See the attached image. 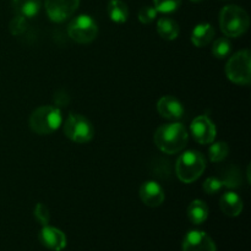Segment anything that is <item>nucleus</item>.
I'll return each instance as SVG.
<instances>
[{
  "label": "nucleus",
  "instance_id": "nucleus-13",
  "mask_svg": "<svg viewBox=\"0 0 251 251\" xmlns=\"http://www.w3.org/2000/svg\"><path fill=\"white\" fill-rule=\"evenodd\" d=\"M159 115L168 120H179L184 115V107L180 100L172 96H164L157 102Z\"/></svg>",
  "mask_w": 251,
  "mask_h": 251
},
{
  "label": "nucleus",
  "instance_id": "nucleus-7",
  "mask_svg": "<svg viewBox=\"0 0 251 251\" xmlns=\"http://www.w3.org/2000/svg\"><path fill=\"white\" fill-rule=\"evenodd\" d=\"M68 34L78 44L91 43L98 34L97 22L88 15H78L69 24Z\"/></svg>",
  "mask_w": 251,
  "mask_h": 251
},
{
  "label": "nucleus",
  "instance_id": "nucleus-14",
  "mask_svg": "<svg viewBox=\"0 0 251 251\" xmlns=\"http://www.w3.org/2000/svg\"><path fill=\"white\" fill-rule=\"evenodd\" d=\"M220 207L222 212L228 217H237L243 212L244 203L242 198L234 191H227L221 196Z\"/></svg>",
  "mask_w": 251,
  "mask_h": 251
},
{
  "label": "nucleus",
  "instance_id": "nucleus-30",
  "mask_svg": "<svg viewBox=\"0 0 251 251\" xmlns=\"http://www.w3.org/2000/svg\"><path fill=\"white\" fill-rule=\"evenodd\" d=\"M190 1H193V2H200V1H202V0H190Z\"/></svg>",
  "mask_w": 251,
  "mask_h": 251
},
{
  "label": "nucleus",
  "instance_id": "nucleus-19",
  "mask_svg": "<svg viewBox=\"0 0 251 251\" xmlns=\"http://www.w3.org/2000/svg\"><path fill=\"white\" fill-rule=\"evenodd\" d=\"M188 217L193 225H202L208 217V207L202 200H194L188 207Z\"/></svg>",
  "mask_w": 251,
  "mask_h": 251
},
{
  "label": "nucleus",
  "instance_id": "nucleus-10",
  "mask_svg": "<svg viewBox=\"0 0 251 251\" xmlns=\"http://www.w3.org/2000/svg\"><path fill=\"white\" fill-rule=\"evenodd\" d=\"M183 251H216L212 238L201 230H191L185 235L181 244Z\"/></svg>",
  "mask_w": 251,
  "mask_h": 251
},
{
  "label": "nucleus",
  "instance_id": "nucleus-11",
  "mask_svg": "<svg viewBox=\"0 0 251 251\" xmlns=\"http://www.w3.org/2000/svg\"><path fill=\"white\" fill-rule=\"evenodd\" d=\"M140 199L147 207H159L164 202V190L157 181L149 180L140 186Z\"/></svg>",
  "mask_w": 251,
  "mask_h": 251
},
{
  "label": "nucleus",
  "instance_id": "nucleus-3",
  "mask_svg": "<svg viewBox=\"0 0 251 251\" xmlns=\"http://www.w3.org/2000/svg\"><path fill=\"white\" fill-rule=\"evenodd\" d=\"M248 12L237 5H227L220 12V27L226 37L238 38L249 29Z\"/></svg>",
  "mask_w": 251,
  "mask_h": 251
},
{
  "label": "nucleus",
  "instance_id": "nucleus-26",
  "mask_svg": "<svg viewBox=\"0 0 251 251\" xmlns=\"http://www.w3.org/2000/svg\"><path fill=\"white\" fill-rule=\"evenodd\" d=\"M223 188V183L220 178L216 176H210L206 179L202 184V189L207 195H215V194L220 193Z\"/></svg>",
  "mask_w": 251,
  "mask_h": 251
},
{
  "label": "nucleus",
  "instance_id": "nucleus-18",
  "mask_svg": "<svg viewBox=\"0 0 251 251\" xmlns=\"http://www.w3.org/2000/svg\"><path fill=\"white\" fill-rule=\"evenodd\" d=\"M157 32L159 36L167 41H174L178 38L179 33H180V28L176 21L169 17H162L157 22Z\"/></svg>",
  "mask_w": 251,
  "mask_h": 251
},
{
  "label": "nucleus",
  "instance_id": "nucleus-6",
  "mask_svg": "<svg viewBox=\"0 0 251 251\" xmlns=\"http://www.w3.org/2000/svg\"><path fill=\"white\" fill-rule=\"evenodd\" d=\"M64 134L75 144H87L95 136V130L87 118L71 113L64 123Z\"/></svg>",
  "mask_w": 251,
  "mask_h": 251
},
{
  "label": "nucleus",
  "instance_id": "nucleus-9",
  "mask_svg": "<svg viewBox=\"0 0 251 251\" xmlns=\"http://www.w3.org/2000/svg\"><path fill=\"white\" fill-rule=\"evenodd\" d=\"M190 131L194 140L201 145L212 144L217 135L215 123L206 115H199L193 120Z\"/></svg>",
  "mask_w": 251,
  "mask_h": 251
},
{
  "label": "nucleus",
  "instance_id": "nucleus-1",
  "mask_svg": "<svg viewBox=\"0 0 251 251\" xmlns=\"http://www.w3.org/2000/svg\"><path fill=\"white\" fill-rule=\"evenodd\" d=\"M157 149L166 154H176L183 151L189 141L188 130L180 123L161 125L153 135Z\"/></svg>",
  "mask_w": 251,
  "mask_h": 251
},
{
  "label": "nucleus",
  "instance_id": "nucleus-20",
  "mask_svg": "<svg viewBox=\"0 0 251 251\" xmlns=\"http://www.w3.org/2000/svg\"><path fill=\"white\" fill-rule=\"evenodd\" d=\"M108 15L109 19L115 24H124L129 17V9L122 0H110L108 4Z\"/></svg>",
  "mask_w": 251,
  "mask_h": 251
},
{
  "label": "nucleus",
  "instance_id": "nucleus-21",
  "mask_svg": "<svg viewBox=\"0 0 251 251\" xmlns=\"http://www.w3.org/2000/svg\"><path fill=\"white\" fill-rule=\"evenodd\" d=\"M221 180L223 183V188L227 189H238L243 184V176L239 168L237 166H229L221 176Z\"/></svg>",
  "mask_w": 251,
  "mask_h": 251
},
{
  "label": "nucleus",
  "instance_id": "nucleus-17",
  "mask_svg": "<svg viewBox=\"0 0 251 251\" xmlns=\"http://www.w3.org/2000/svg\"><path fill=\"white\" fill-rule=\"evenodd\" d=\"M12 6L16 15L32 19L41 10V0H12Z\"/></svg>",
  "mask_w": 251,
  "mask_h": 251
},
{
  "label": "nucleus",
  "instance_id": "nucleus-28",
  "mask_svg": "<svg viewBox=\"0 0 251 251\" xmlns=\"http://www.w3.org/2000/svg\"><path fill=\"white\" fill-rule=\"evenodd\" d=\"M157 17V10L153 6H144L139 11V20L141 24L149 25Z\"/></svg>",
  "mask_w": 251,
  "mask_h": 251
},
{
  "label": "nucleus",
  "instance_id": "nucleus-25",
  "mask_svg": "<svg viewBox=\"0 0 251 251\" xmlns=\"http://www.w3.org/2000/svg\"><path fill=\"white\" fill-rule=\"evenodd\" d=\"M27 28H28V22H27L26 17L16 15L10 21L9 29L12 36H21V34H24L27 31Z\"/></svg>",
  "mask_w": 251,
  "mask_h": 251
},
{
  "label": "nucleus",
  "instance_id": "nucleus-22",
  "mask_svg": "<svg viewBox=\"0 0 251 251\" xmlns=\"http://www.w3.org/2000/svg\"><path fill=\"white\" fill-rule=\"evenodd\" d=\"M228 153H229V146L225 141L212 142V145L208 149V156L213 163H220V162L225 161Z\"/></svg>",
  "mask_w": 251,
  "mask_h": 251
},
{
  "label": "nucleus",
  "instance_id": "nucleus-16",
  "mask_svg": "<svg viewBox=\"0 0 251 251\" xmlns=\"http://www.w3.org/2000/svg\"><path fill=\"white\" fill-rule=\"evenodd\" d=\"M213 37H215V28L212 25L207 24V22L196 25L195 28L191 32V42L198 48H203V47L208 46L212 42Z\"/></svg>",
  "mask_w": 251,
  "mask_h": 251
},
{
  "label": "nucleus",
  "instance_id": "nucleus-15",
  "mask_svg": "<svg viewBox=\"0 0 251 251\" xmlns=\"http://www.w3.org/2000/svg\"><path fill=\"white\" fill-rule=\"evenodd\" d=\"M149 171L152 176L159 180H169L173 176L174 167L168 158L162 156L153 157L149 163Z\"/></svg>",
  "mask_w": 251,
  "mask_h": 251
},
{
  "label": "nucleus",
  "instance_id": "nucleus-5",
  "mask_svg": "<svg viewBox=\"0 0 251 251\" xmlns=\"http://www.w3.org/2000/svg\"><path fill=\"white\" fill-rule=\"evenodd\" d=\"M226 75L235 85H249L251 82V54L248 49L232 55L226 64Z\"/></svg>",
  "mask_w": 251,
  "mask_h": 251
},
{
  "label": "nucleus",
  "instance_id": "nucleus-2",
  "mask_svg": "<svg viewBox=\"0 0 251 251\" xmlns=\"http://www.w3.org/2000/svg\"><path fill=\"white\" fill-rule=\"evenodd\" d=\"M63 124V115L59 108L54 105H41L29 115V129L37 135H50Z\"/></svg>",
  "mask_w": 251,
  "mask_h": 251
},
{
  "label": "nucleus",
  "instance_id": "nucleus-24",
  "mask_svg": "<svg viewBox=\"0 0 251 251\" xmlns=\"http://www.w3.org/2000/svg\"><path fill=\"white\" fill-rule=\"evenodd\" d=\"M154 9L162 14H172L180 7L181 0H153Z\"/></svg>",
  "mask_w": 251,
  "mask_h": 251
},
{
  "label": "nucleus",
  "instance_id": "nucleus-8",
  "mask_svg": "<svg viewBox=\"0 0 251 251\" xmlns=\"http://www.w3.org/2000/svg\"><path fill=\"white\" fill-rule=\"evenodd\" d=\"M81 0H46V11L50 21L60 24L75 14Z\"/></svg>",
  "mask_w": 251,
  "mask_h": 251
},
{
  "label": "nucleus",
  "instance_id": "nucleus-27",
  "mask_svg": "<svg viewBox=\"0 0 251 251\" xmlns=\"http://www.w3.org/2000/svg\"><path fill=\"white\" fill-rule=\"evenodd\" d=\"M34 218L37 220V222L42 226H48L49 221H50V213H49L48 207H47L44 203L39 202L37 203L36 207H34Z\"/></svg>",
  "mask_w": 251,
  "mask_h": 251
},
{
  "label": "nucleus",
  "instance_id": "nucleus-12",
  "mask_svg": "<svg viewBox=\"0 0 251 251\" xmlns=\"http://www.w3.org/2000/svg\"><path fill=\"white\" fill-rule=\"evenodd\" d=\"M39 240L47 249L51 251H61L66 248V235L60 229L50 226H43L39 232Z\"/></svg>",
  "mask_w": 251,
  "mask_h": 251
},
{
  "label": "nucleus",
  "instance_id": "nucleus-4",
  "mask_svg": "<svg viewBox=\"0 0 251 251\" xmlns=\"http://www.w3.org/2000/svg\"><path fill=\"white\" fill-rule=\"evenodd\" d=\"M206 169V159L200 152L186 151L181 154L174 166L176 176L185 184L198 180Z\"/></svg>",
  "mask_w": 251,
  "mask_h": 251
},
{
  "label": "nucleus",
  "instance_id": "nucleus-23",
  "mask_svg": "<svg viewBox=\"0 0 251 251\" xmlns=\"http://www.w3.org/2000/svg\"><path fill=\"white\" fill-rule=\"evenodd\" d=\"M232 43L228 38L222 37V38L216 39L212 46V54L217 59H225L232 53Z\"/></svg>",
  "mask_w": 251,
  "mask_h": 251
},
{
  "label": "nucleus",
  "instance_id": "nucleus-29",
  "mask_svg": "<svg viewBox=\"0 0 251 251\" xmlns=\"http://www.w3.org/2000/svg\"><path fill=\"white\" fill-rule=\"evenodd\" d=\"M53 102L55 104L54 107L59 108V109L64 107H68L69 103H70V96H69V93L65 90H58L54 93Z\"/></svg>",
  "mask_w": 251,
  "mask_h": 251
}]
</instances>
